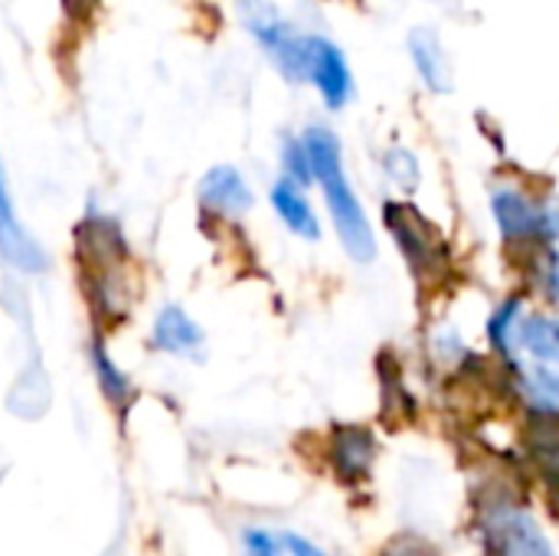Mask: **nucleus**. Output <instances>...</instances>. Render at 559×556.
Wrapping results in <instances>:
<instances>
[{
  "label": "nucleus",
  "instance_id": "obj_1",
  "mask_svg": "<svg viewBox=\"0 0 559 556\" xmlns=\"http://www.w3.org/2000/svg\"><path fill=\"white\" fill-rule=\"evenodd\" d=\"M301 141L308 147L314 187L321 190L331 229H334L344 256L360 269L373 265L380 259V239H377V226L367 213V203L360 200V193L347 174L341 134L328 121H308L301 128Z\"/></svg>",
  "mask_w": 559,
  "mask_h": 556
},
{
  "label": "nucleus",
  "instance_id": "obj_2",
  "mask_svg": "<svg viewBox=\"0 0 559 556\" xmlns=\"http://www.w3.org/2000/svg\"><path fill=\"white\" fill-rule=\"evenodd\" d=\"M380 226L423 295H439L455 279V246L449 233L409 197H386Z\"/></svg>",
  "mask_w": 559,
  "mask_h": 556
},
{
  "label": "nucleus",
  "instance_id": "obj_3",
  "mask_svg": "<svg viewBox=\"0 0 559 556\" xmlns=\"http://www.w3.org/2000/svg\"><path fill=\"white\" fill-rule=\"evenodd\" d=\"M488 213L508 256L521 262L534 249L559 246V197L518 177H501L488 187Z\"/></svg>",
  "mask_w": 559,
  "mask_h": 556
},
{
  "label": "nucleus",
  "instance_id": "obj_4",
  "mask_svg": "<svg viewBox=\"0 0 559 556\" xmlns=\"http://www.w3.org/2000/svg\"><path fill=\"white\" fill-rule=\"evenodd\" d=\"M236 16L272 69L288 85H305L308 29H301L275 0H236Z\"/></svg>",
  "mask_w": 559,
  "mask_h": 556
},
{
  "label": "nucleus",
  "instance_id": "obj_5",
  "mask_svg": "<svg viewBox=\"0 0 559 556\" xmlns=\"http://www.w3.org/2000/svg\"><path fill=\"white\" fill-rule=\"evenodd\" d=\"M478 524L488 556H557L537 518L508 495L488 498Z\"/></svg>",
  "mask_w": 559,
  "mask_h": 556
},
{
  "label": "nucleus",
  "instance_id": "obj_6",
  "mask_svg": "<svg viewBox=\"0 0 559 556\" xmlns=\"http://www.w3.org/2000/svg\"><path fill=\"white\" fill-rule=\"evenodd\" d=\"M305 85L314 88L321 105L328 111H344L357 98V75L354 66L337 39L328 33H311L308 29V75Z\"/></svg>",
  "mask_w": 559,
  "mask_h": 556
},
{
  "label": "nucleus",
  "instance_id": "obj_7",
  "mask_svg": "<svg viewBox=\"0 0 559 556\" xmlns=\"http://www.w3.org/2000/svg\"><path fill=\"white\" fill-rule=\"evenodd\" d=\"M406 52H409V66H413L419 85L429 95L445 98V95L455 92V85H459L455 82L459 79L455 59H452V52H449V46H445V39H442V33L436 26H426V23L413 26L406 33Z\"/></svg>",
  "mask_w": 559,
  "mask_h": 556
},
{
  "label": "nucleus",
  "instance_id": "obj_8",
  "mask_svg": "<svg viewBox=\"0 0 559 556\" xmlns=\"http://www.w3.org/2000/svg\"><path fill=\"white\" fill-rule=\"evenodd\" d=\"M197 197H200L203 213H210L216 220H242L255 206V193H252L249 177L239 167H233V164L210 167L200 177Z\"/></svg>",
  "mask_w": 559,
  "mask_h": 556
},
{
  "label": "nucleus",
  "instance_id": "obj_9",
  "mask_svg": "<svg viewBox=\"0 0 559 556\" xmlns=\"http://www.w3.org/2000/svg\"><path fill=\"white\" fill-rule=\"evenodd\" d=\"M311 187H301L288 177H275L272 187H269V206L272 213L278 216V223L298 239V242H308V246H318L321 236H324V223H321V213L308 193Z\"/></svg>",
  "mask_w": 559,
  "mask_h": 556
},
{
  "label": "nucleus",
  "instance_id": "obj_10",
  "mask_svg": "<svg viewBox=\"0 0 559 556\" xmlns=\"http://www.w3.org/2000/svg\"><path fill=\"white\" fill-rule=\"evenodd\" d=\"M328 459L331 469L344 485H360L370 478L377 462V436L357 423H337L328 436Z\"/></svg>",
  "mask_w": 559,
  "mask_h": 556
},
{
  "label": "nucleus",
  "instance_id": "obj_11",
  "mask_svg": "<svg viewBox=\"0 0 559 556\" xmlns=\"http://www.w3.org/2000/svg\"><path fill=\"white\" fill-rule=\"evenodd\" d=\"M0 256L10 269L23 272V275H39L46 272V252L43 246L33 239V233L20 223L10 187H7V174L0 164Z\"/></svg>",
  "mask_w": 559,
  "mask_h": 556
},
{
  "label": "nucleus",
  "instance_id": "obj_12",
  "mask_svg": "<svg viewBox=\"0 0 559 556\" xmlns=\"http://www.w3.org/2000/svg\"><path fill=\"white\" fill-rule=\"evenodd\" d=\"M521 446L537 478L550 492H559V410H527Z\"/></svg>",
  "mask_w": 559,
  "mask_h": 556
},
{
  "label": "nucleus",
  "instance_id": "obj_13",
  "mask_svg": "<svg viewBox=\"0 0 559 556\" xmlns=\"http://www.w3.org/2000/svg\"><path fill=\"white\" fill-rule=\"evenodd\" d=\"M531 305H534L531 295L524 288H514L504 298H498L495 308L488 311L485 344H488L495 360H504V364L524 360L521 357V324H524V315L531 311Z\"/></svg>",
  "mask_w": 559,
  "mask_h": 556
},
{
  "label": "nucleus",
  "instance_id": "obj_14",
  "mask_svg": "<svg viewBox=\"0 0 559 556\" xmlns=\"http://www.w3.org/2000/svg\"><path fill=\"white\" fill-rule=\"evenodd\" d=\"M151 344L170 357H200L206 347L203 328L180 305H164L151 328Z\"/></svg>",
  "mask_w": 559,
  "mask_h": 556
},
{
  "label": "nucleus",
  "instance_id": "obj_15",
  "mask_svg": "<svg viewBox=\"0 0 559 556\" xmlns=\"http://www.w3.org/2000/svg\"><path fill=\"white\" fill-rule=\"evenodd\" d=\"M524 275L521 288L531 295L534 305L559 311V246H544L514 262Z\"/></svg>",
  "mask_w": 559,
  "mask_h": 556
},
{
  "label": "nucleus",
  "instance_id": "obj_16",
  "mask_svg": "<svg viewBox=\"0 0 559 556\" xmlns=\"http://www.w3.org/2000/svg\"><path fill=\"white\" fill-rule=\"evenodd\" d=\"M521 357L559 367V311L531 305L521 324Z\"/></svg>",
  "mask_w": 559,
  "mask_h": 556
},
{
  "label": "nucleus",
  "instance_id": "obj_17",
  "mask_svg": "<svg viewBox=\"0 0 559 556\" xmlns=\"http://www.w3.org/2000/svg\"><path fill=\"white\" fill-rule=\"evenodd\" d=\"M511 387L527 410H559V367L518 360Z\"/></svg>",
  "mask_w": 559,
  "mask_h": 556
},
{
  "label": "nucleus",
  "instance_id": "obj_18",
  "mask_svg": "<svg viewBox=\"0 0 559 556\" xmlns=\"http://www.w3.org/2000/svg\"><path fill=\"white\" fill-rule=\"evenodd\" d=\"M377 164H380V174H383V180L390 184V190L396 197L413 200L419 193V187H423V161L409 144H403V141L383 144Z\"/></svg>",
  "mask_w": 559,
  "mask_h": 556
},
{
  "label": "nucleus",
  "instance_id": "obj_19",
  "mask_svg": "<svg viewBox=\"0 0 559 556\" xmlns=\"http://www.w3.org/2000/svg\"><path fill=\"white\" fill-rule=\"evenodd\" d=\"M278 174L301 184V187H314V174H311V157H308V147L301 141V131L295 134H282V144H278Z\"/></svg>",
  "mask_w": 559,
  "mask_h": 556
},
{
  "label": "nucleus",
  "instance_id": "obj_20",
  "mask_svg": "<svg viewBox=\"0 0 559 556\" xmlns=\"http://www.w3.org/2000/svg\"><path fill=\"white\" fill-rule=\"evenodd\" d=\"M92 367H95V377H98L102 393L111 403H124L128 393H131V380L121 374V367L108 357V351L102 344H92Z\"/></svg>",
  "mask_w": 559,
  "mask_h": 556
},
{
  "label": "nucleus",
  "instance_id": "obj_21",
  "mask_svg": "<svg viewBox=\"0 0 559 556\" xmlns=\"http://www.w3.org/2000/svg\"><path fill=\"white\" fill-rule=\"evenodd\" d=\"M242 544H246V556H288L285 541L269 531H246Z\"/></svg>",
  "mask_w": 559,
  "mask_h": 556
},
{
  "label": "nucleus",
  "instance_id": "obj_22",
  "mask_svg": "<svg viewBox=\"0 0 559 556\" xmlns=\"http://www.w3.org/2000/svg\"><path fill=\"white\" fill-rule=\"evenodd\" d=\"M380 556H439V551H436L429 541L406 534V537H396V541H390V544L383 547V554Z\"/></svg>",
  "mask_w": 559,
  "mask_h": 556
},
{
  "label": "nucleus",
  "instance_id": "obj_23",
  "mask_svg": "<svg viewBox=\"0 0 559 556\" xmlns=\"http://www.w3.org/2000/svg\"><path fill=\"white\" fill-rule=\"evenodd\" d=\"M282 541H285V547H288V556H331L328 551H321L318 544H311V541H305V537H298V534H285Z\"/></svg>",
  "mask_w": 559,
  "mask_h": 556
},
{
  "label": "nucleus",
  "instance_id": "obj_24",
  "mask_svg": "<svg viewBox=\"0 0 559 556\" xmlns=\"http://www.w3.org/2000/svg\"><path fill=\"white\" fill-rule=\"evenodd\" d=\"M95 3H98V0H69V7L79 10V13H82V10H92Z\"/></svg>",
  "mask_w": 559,
  "mask_h": 556
},
{
  "label": "nucleus",
  "instance_id": "obj_25",
  "mask_svg": "<svg viewBox=\"0 0 559 556\" xmlns=\"http://www.w3.org/2000/svg\"><path fill=\"white\" fill-rule=\"evenodd\" d=\"M439 3H442V0H439Z\"/></svg>",
  "mask_w": 559,
  "mask_h": 556
}]
</instances>
